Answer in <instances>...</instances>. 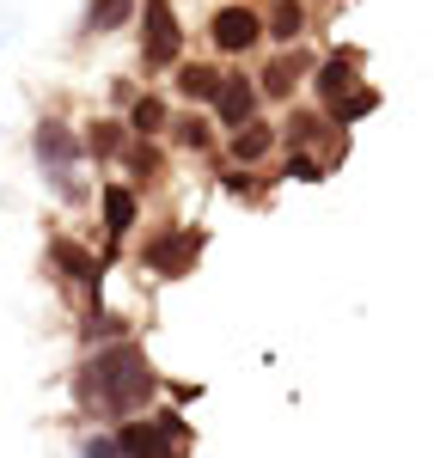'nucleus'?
I'll list each match as a JSON object with an SVG mask.
<instances>
[{
  "mask_svg": "<svg viewBox=\"0 0 434 458\" xmlns=\"http://www.w3.org/2000/svg\"><path fill=\"white\" fill-rule=\"evenodd\" d=\"M208 116H215L220 141H226V135H239L245 123H257V116H263V92H257L251 73H245V68L226 73V86H220V98H215V110H208Z\"/></svg>",
  "mask_w": 434,
  "mask_h": 458,
  "instance_id": "12",
  "label": "nucleus"
},
{
  "mask_svg": "<svg viewBox=\"0 0 434 458\" xmlns=\"http://www.w3.org/2000/svg\"><path fill=\"white\" fill-rule=\"evenodd\" d=\"M269 183H276V177L239 172V165H226V159H220V190H226L233 202H263V196H269Z\"/></svg>",
  "mask_w": 434,
  "mask_h": 458,
  "instance_id": "23",
  "label": "nucleus"
},
{
  "mask_svg": "<svg viewBox=\"0 0 434 458\" xmlns=\"http://www.w3.org/2000/svg\"><path fill=\"white\" fill-rule=\"evenodd\" d=\"M31 159H37V172H43L49 196H55L62 208L98 202V190L86 183V147H80V129H73L68 116H37L31 123Z\"/></svg>",
  "mask_w": 434,
  "mask_h": 458,
  "instance_id": "2",
  "label": "nucleus"
},
{
  "mask_svg": "<svg viewBox=\"0 0 434 458\" xmlns=\"http://www.w3.org/2000/svg\"><path fill=\"white\" fill-rule=\"evenodd\" d=\"M166 373L147 360L141 343H110V349H86L73 367V403L80 416H92L98 428H123L135 416L159 410Z\"/></svg>",
  "mask_w": 434,
  "mask_h": 458,
  "instance_id": "1",
  "label": "nucleus"
},
{
  "mask_svg": "<svg viewBox=\"0 0 434 458\" xmlns=\"http://www.w3.org/2000/svg\"><path fill=\"white\" fill-rule=\"evenodd\" d=\"M141 19V0H86L80 13V37H116Z\"/></svg>",
  "mask_w": 434,
  "mask_h": 458,
  "instance_id": "20",
  "label": "nucleus"
},
{
  "mask_svg": "<svg viewBox=\"0 0 434 458\" xmlns=\"http://www.w3.org/2000/svg\"><path fill=\"white\" fill-rule=\"evenodd\" d=\"M98 220H105V245H110L105 263H110L116 245L141 226V190H129L123 177H105V183H98Z\"/></svg>",
  "mask_w": 434,
  "mask_h": 458,
  "instance_id": "11",
  "label": "nucleus"
},
{
  "mask_svg": "<svg viewBox=\"0 0 434 458\" xmlns=\"http://www.w3.org/2000/svg\"><path fill=\"white\" fill-rule=\"evenodd\" d=\"M129 141H135V135H129V123H123L116 110H110V116H86V129H80V147H86V165H116Z\"/></svg>",
  "mask_w": 434,
  "mask_h": 458,
  "instance_id": "18",
  "label": "nucleus"
},
{
  "mask_svg": "<svg viewBox=\"0 0 434 458\" xmlns=\"http://www.w3.org/2000/svg\"><path fill=\"white\" fill-rule=\"evenodd\" d=\"M123 123H129V135H135V141H166V135H172V98H166V92H153V86H141V92H135V105L123 110Z\"/></svg>",
  "mask_w": 434,
  "mask_h": 458,
  "instance_id": "19",
  "label": "nucleus"
},
{
  "mask_svg": "<svg viewBox=\"0 0 434 458\" xmlns=\"http://www.w3.org/2000/svg\"><path fill=\"white\" fill-rule=\"evenodd\" d=\"M141 73H172L183 62V13L172 0H141Z\"/></svg>",
  "mask_w": 434,
  "mask_h": 458,
  "instance_id": "6",
  "label": "nucleus"
},
{
  "mask_svg": "<svg viewBox=\"0 0 434 458\" xmlns=\"http://www.w3.org/2000/svg\"><path fill=\"white\" fill-rule=\"evenodd\" d=\"M110 343H135V318L129 312H80V349H110Z\"/></svg>",
  "mask_w": 434,
  "mask_h": 458,
  "instance_id": "21",
  "label": "nucleus"
},
{
  "mask_svg": "<svg viewBox=\"0 0 434 458\" xmlns=\"http://www.w3.org/2000/svg\"><path fill=\"white\" fill-rule=\"evenodd\" d=\"M312 68H319V55L300 43V49H276L251 80H257V92H263V105H294V92L312 86Z\"/></svg>",
  "mask_w": 434,
  "mask_h": 458,
  "instance_id": "9",
  "label": "nucleus"
},
{
  "mask_svg": "<svg viewBox=\"0 0 434 458\" xmlns=\"http://www.w3.org/2000/svg\"><path fill=\"white\" fill-rule=\"evenodd\" d=\"M202 250H208V226H196V220H159V226H147L135 263L153 282H183V276H196Z\"/></svg>",
  "mask_w": 434,
  "mask_h": 458,
  "instance_id": "3",
  "label": "nucleus"
},
{
  "mask_svg": "<svg viewBox=\"0 0 434 458\" xmlns=\"http://www.w3.org/2000/svg\"><path fill=\"white\" fill-rule=\"evenodd\" d=\"M379 105H386V98H379V86H362V92H349L343 105H330L325 116H330V129H336V135H349V129H355V123H367Z\"/></svg>",
  "mask_w": 434,
  "mask_h": 458,
  "instance_id": "22",
  "label": "nucleus"
},
{
  "mask_svg": "<svg viewBox=\"0 0 434 458\" xmlns=\"http://www.w3.org/2000/svg\"><path fill=\"white\" fill-rule=\"evenodd\" d=\"M276 129H282V153H319L330 172L349 159V135H336L319 105H288L276 116Z\"/></svg>",
  "mask_w": 434,
  "mask_h": 458,
  "instance_id": "5",
  "label": "nucleus"
},
{
  "mask_svg": "<svg viewBox=\"0 0 434 458\" xmlns=\"http://www.w3.org/2000/svg\"><path fill=\"white\" fill-rule=\"evenodd\" d=\"M166 147H178V153H196V159H220V129L208 110H172V135H166Z\"/></svg>",
  "mask_w": 434,
  "mask_h": 458,
  "instance_id": "16",
  "label": "nucleus"
},
{
  "mask_svg": "<svg viewBox=\"0 0 434 458\" xmlns=\"http://www.w3.org/2000/svg\"><path fill=\"white\" fill-rule=\"evenodd\" d=\"M110 434H116L123 458H183L190 440H196V428H190V416L178 403H159L153 416H135V422L110 428Z\"/></svg>",
  "mask_w": 434,
  "mask_h": 458,
  "instance_id": "4",
  "label": "nucleus"
},
{
  "mask_svg": "<svg viewBox=\"0 0 434 458\" xmlns=\"http://www.w3.org/2000/svg\"><path fill=\"white\" fill-rule=\"evenodd\" d=\"M330 165L319 159V153H282V172H276V183H325Z\"/></svg>",
  "mask_w": 434,
  "mask_h": 458,
  "instance_id": "24",
  "label": "nucleus"
},
{
  "mask_svg": "<svg viewBox=\"0 0 434 458\" xmlns=\"http://www.w3.org/2000/svg\"><path fill=\"white\" fill-rule=\"evenodd\" d=\"M43 257H49V269H55V276H62L68 287H80V293H86V312H92V306H98V293H105V276H110L105 250L80 245L73 233H49Z\"/></svg>",
  "mask_w": 434,
  "mask_h": 458,
  "instance_id": "8",
  "label": "nucleus"
},
{
  "mask_svg": "<svg viewBox=\"0 0 434 458\" xmlns=\"http://www.w3.org/2000/svg\"><path fill=\"white\" fill-rule=\"evenodd\" d=\"M362 68H367L362 49H343V43H336V49H325V55H319V68H312V98H319V110L343 105L349 92H362V86H367Z\"/></svg>",
  "mask_w": 434,
  "mask_h": 458,
  "instance_id": "10",
  "label": "nucleus"
},
{
  "mask_svg": "<svg viewBox=\"0 0 434 458\" xmlns=\"http://www.w3.org/2000/svg\"><path fill=\"white\" fill-rule=\"evenodd\" d=\"M306 31H312V6H306V0H263V43L300 49Z\"/></svg>",
  "mask_w": 434,
  "mask_h": 458,
  "instance_id": "17",
  "label": "nucleus"
},
{
  "mask_svg": "<svg viewBox=\"0 0 434 458\" xmlns=\"http://www.w3.org/2000/svg\"><path fill=\"white\" fill-rule=\"evenodd\" d=\"M208 49L220 62H245L263 49V6L257 0H226L208 13Z\"/></svg>",
  "mask_w": 434,
  "mask_h": 458,
  "instance_id": "7",
  "label": "nucleus"
},
{
  "mask_svg": "<svg viewBox=\"0 0 434 458\" xmlns=\"http://www.w3.org/2000/svg\"><path fill=\"white\" fill-rule=\"evenodd\" d=\"M276 153H282V129H276L269 116L245 123L239 135H226V147H220V159H226V165H239V172H257V165H269Z\"/></svg>",
  "mask_w": 434,
  "mask_h": 458,
  "instance_id": "14",
  "label": "nucleus"
},
{
  "mask_svg": "<svg viewBox=\"0 0 434 458\" xmlns=\"http://www.w3.org/2000/svg\"><path fill=\"white\" fill-rule=\"evenodd\" d=\"M116 165H123V183L147 196V190H159L166 172H172V147H166V141H129Z\"/></svg>",
  "mask_w": 434,
  "mask_h": 458,
  "instance_id": "15",
  "label": "nucleus"
},
{
  "mask_svg": "<svg viewBox=\"0 0 434 458\" xmlns=\"http://www.w3.org/2000/svg\"><path fill=\"white\" fill-rule=\"evenodd\" d=\"M226 73H233L226 62H190V55H183L178 68H172V98H178L183 110H215Z\"/></svg>",
  "mask_w": 434,
  "mask_h": 458,
  "instance_id": "13",
  "label": "nucleus"
}]
</instances>
